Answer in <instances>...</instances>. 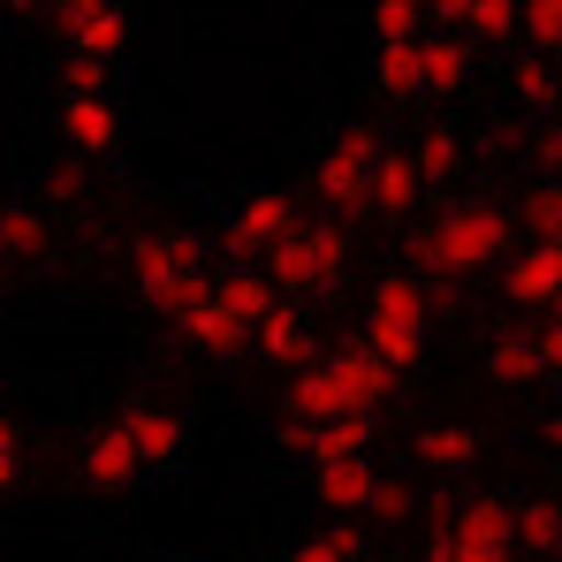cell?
Returning <instances> with one entry per match:
<instances>
[{"label":"cell","instance_id":"6da1fadb","mask_svg":"<svg viewBox=\"0 0 562 562\" xmlns=\"http://www.w3.org/2000/svg\"><path fill=\"white\" fill-rule=\"evenodd\" d=\"M395 387V373L380 366L366 342H342L312 366H296L289 380V418L312 434V426H335V418H373V403Z\"/></svg>","mask_w":562,"mask_h":562},{"label":"cell","instance_id":"7a4b0ae2","mask_svg":"<svg viewBox=\"0 0 562 562\" xmlns=\"http://www.w3.org/2000/svg\"><path fill=\"white\" fill-rule=\"evenodd\" d=\"M502 251H509V213H502L494 198H464V205H449V213L411 244L418 274H434V281L479 274V267H494Z\"/></svg>","mask_w":562,"mask_h":562},{"label":"cell","instance_id":"3957f363","mask_svg":"<svg viewBox=\"0 0 562 562\" xmlns=\"http://www.w3.org/2000/svg\"><path fill=\"white\" fill-rule=\"evenodd\" d=\"M130 281H137V296H145L153 312L183 319L190 304L213 289V274H205V244H198V236H183V228L137 236V244H130Z\"/></svg>","mask_w":562,"mask_h":562},{"label":"cell","instance_id":"277c9868","mask_svg":"<svg viewBox=\"0 0 562 562\" xmlns=\"http://www.w3.org/2000/svg\"><path fill=\"white\" fill-rule=\"evenodd\" d=\"M426 319H434L426 289H418L411 274H387L373 289V312H366V350H373L387 373H411L418 350H426Z\"/></svg>","mask_w":562,"mask_h":562},{"label":"cell","instance_id":"5b68a950","mask_svg":"<svg viewBox=\"0 0 562 562\" xmlns=\"http://www.w3.org/2000/svg\"><path fill=\"white\" fill-rule=\"evenodd\" d=\"M426 562H517V509L494 494H471L464 509H441Z\"/></svg>","mask_w":562,"mask_h":562},{"label":"cell","instance_id":"8992f818","mask_svg":"<svg viewBox=\"0 0 562 562\" xmlns=\"http://www.w3.org/2000/svg\"><path fill=\"white\" fill-rule=\"evenodd\" d=\"M342 267H350L342 221H296L281 236V251L267 259V281H274V296H312V289H335Z\"/></svg>","mask_w":562,"mask_h":562},{"label":"cell","instance_id":"52a82bcc","mask_svg":"<svg viewBox=\"0 0 562 562\" xmlns=\"http://www.w3.org/2000/svg\"><path fill=\"white\" fill-rule=\"evenodd\" d=\"M380 145L373 130H342L327 153H319V176H312V190H319V205H335V213H366L373 205V168H380Z\"/></svg>","mask_w":562,"mask_h":562},{"label":"cell","instance_id":"ba28073f","mask_svg":"<svg viewBox=\"0 0 562 562\" xmlns=\"http://www.w3.org/2000/svg\"><path fill=\"white\" fill-rule=\"evenodd\" d=\"M289 228H296V205H289V190H251V198L228 213V236H221V244H228L236 259H274Z\"/></svg>","mask_w":562,"mask_h":562},{"label":"cell","instance_id":"9c48e42d","mask_svg":"<svg viewBox=\"0 0 562 562\" xmlns=\"http://www.w3.org/2000/svg\"><path fill=\"white\" fill-rule=\"evenodd\" d=\"M54 23H61V38H69V61H114L122 54V8H99V0H61L54 8Z\"/></svg>","mask_w":562,"mask_h":562},{"label":"cell","instance_id":"30bf717a","mask_svg":"<svg viewBox=\"0 0 562 562\" xmlns=\"http://www.w3.org/2000/svg\"><path fill=\"white\" fill-rule=\"evenodd\" d=\"M213 304H221V319H228V327L251 342V335H259V319L274 312L281 296H274V281H267V274H251V267H228V274H213Z\"/></svg>","mask_w":562,"mask_h":562},{"label":"cell","instance_id":"8fae6325","mask_svg":"<svg viewBox=\"0 0 562 562\" xmlns=\"http://www.w3.org/2000/svg\"><path fill=\"white\" fill-rule=\"evenodd\" d=\"M502 289H509V304H555L562 296V244H525V251H509Z\"/></svg>","mask_w":562,"mask_h":562},{"label":"cell","instance_id":"7c38bea8","mask_svg":"<svg viewBox=\"0 0 562 562\" xmlns=\"http://www.w3.org/2000/svg\"><path fill=\"white\" fill-rule=\"evenodd\" d=\"M137 449H130V434L122 426H99L92 441H85V479H92L99 494H130L137 486Z\"/></svg>","mask_w":562,"mask_h":562},{"label":"cell","instance_id":"4fadbf2b","mask_svg":"<svg viewBox=\"0 0 562 562\" xmlns=\"http://www.w3.org/2000/svg\"><path fill=\"white\" fill-rule=\"evenodd\" d=\"M122 434H130V449H137V464H176V449H183V418L176 411H160V403H137L130 418H122Z\"/></svg>","mask_w":562,"mask_h":562},{"label":"cell","instance_id":"5bb4252c","mask_svg":"<svg viewBox=\"0 0 562 562\" xmlns=\"http://www.w3.org/2000/svg\"><path fill=\"white\" fill-rule=\"evenodd\" d=\"M312 486H319V502H327L335 517H358V509L373 502L380 471L366 464V457H342V464H312Z\"/></svg>","mask_w":562,"mask_h":562},{"label":"cell","instance_id":"9a60e30c","mask_svg":"<svg viewBox=\"0 0 562 562\" xmlns=\"http://www.w3.org/2000/svg\"><path fill=\"white\" fill-rule=\"evenodd\" d=\"M418 77H426V92H464L471 38L464 31H426V38H418Z\"/></svg>","mask_w":562,"mask_h":562},{"label":"cell","instance_id":"2e32d148","mask_svg":"<svg viewBox=\"0 0 562 562\" xmlns=\"http://www.w3.org/2000/svg\"><path fill=\"white\" fill-rule=\"evenodd\" d=\"M486 373L502 380V387H532V380L548 373V358H540V335H525V327L494 335V350H486Z\"/></svg>","mask_w":562,"mask_h":562},{"label":"cell","instance_id":"e0dca14e","mask_svg":"<svg viewBox=\"0 0 562 562\" xmlns=\"http://www.w3.org/2000/svg\"><path fill=\"white\" fill-rule=\"evenodd\" d=\"M0 259H54V221L38 205H0Z\"/></svg>","mask_w":562,"mask_h":562},{"label":"cell","instance_id":"ac0fdd59","mask_svg":"<svg viewBox=\"0 0 562 562\" xmlns=\"http://www.w3.org/2000/svg\"><path fill=\"white\" fill-rule=\"evenodd\" d=\"M418 160L411 153H380V168H373V213H387V221H403L411 205H418Z\"/></svg>","mask_w":562,"mask_h":562},{"label":"cell","instance_id":"d6986e66","mask_svg":"<svg viewBox=\"0 0 562 562\" xmlns=\"http://www.w3.org/2000/svg\"><path fill=\"white\" fill-rule=\"evenodd\" d=\"M289 441H304L312 464H342V457H366L373 449V418H335V426H312V434L296 426Z\"/></svg>","mask_w":562,"mask_h":562},{"label":"cell","instance_id":"ffe728a7","mask_svg":"<svg viewBox=\"0 0 562 562\" xmlns=\"http://www.w3.org/2000/svg\"><path fill=\"white\" fill-rule=\"evenodd\" d=\"M61 130H69L77 153H114V137H122V122H114L106 99H69L61 106Z\"/></svg>","mask_w":562,"mask_h":562},{"label":"cell","instance_id":"44dd1931","mask_svg":"<svg viewBox=\"0 0 562 562\" xmlns=\"http://www.w3.org/2000/svg\"><path fill=\"white\" fill-rule=\"evenodd\" d=\"M251 342H259L274 366H312V342H304V312H296V304H274Z\"/></svg>","mask_w":562,"mask_h":562},{"label":"cell","instance_id":"7402d4cb","mask_svg":"<svg viewBox=\"0 0 562 562\" xmlns=\"http://www.w3.org/2000/svg\"><path fill=\"white\" fill-rule=\"evenodd\" d=\"M176 327H183V335L198 342V350H213V358H228V350H244V335H236V327L221 319V304H213V289H205V296L190 304V312L176 319Z\"/></svg>","mask_w":562,"mask_h":562},{"label":"cell","instance_id":"603a6c76","mask_svg":"<svg viewBox=\"0 0 562 562\" xmlns=\"http://www.w3.org/2000/svg\"><path fill=\"white\" fill-rule=\"evenodd\" d=\"M418 457L434 471H464L471 457H479V434H471V426H426V434H418Z\"/></svg>","mask_w":562,"mask_h":562},{"label":"cell","instance_id":"cb8c5ba5","mask_svg":"<svg viewBox=\"0 0 562 562\" xmlns=\"http://www.w3.org/2000/svg\"><path fill=\"white\" fill-rule=\"evenodd\" d=\"M373 77H380V92H395V99L426 92V77H418V38H411V46H373Z\"/></svg>","mask_w":562,"mask_h":562},{"label":"cell","instance_id":"d4e9b609","mask_svg":"<svg viewBox=\"0 0 562 562\" xmlns=\"http://www.w3.org/2000/svg\"><path fill=\"white\" fill-rule=\"evenodd\" d=\"M517 548L525 555H555L562 548V502H525L517 509Z\"/></svg>","mask_w":562,"mask_h":562},{"label":"cell","instance_id":"484cf974","mask_svg":"<svg viewBox=\"0 0 562 562\" xmlns=\"http://www.w3.org/2000/svg\"><path fill=\"white\" fill-rule=\"evenodd\" d=\"M426 38V8L418 0H380L373 8V46H411Z\"/></svg>","mask_w":562,"mask_h":562},{"label":"cell","instance_id":"4316f807","mask_svg":"<svg viewBox=\"0 0 562 562\" xmlns=\"http://www.w3.org/2000/svg\"><path fill=\"white\" fill-rule=\"evenodd\" d=\"M525 244H562V183H532V198H525Z\"/></svg>","mask_w":562,"mask_h":562},{"label":"cell","instance_id":"83f0119b","mask_svg":"<svg viewBox=\"0 0 562 562\" xmlns=\"http://www.w3.org/2000/svg\"><path fill=\"white\" fill-rule=\"evenodd\" d=\"M509 85H517V99H525V106H555V92H562L548 54H525V61L509 69Z\"/></svg>","mask_w":562,"mask_h":562},{"label":"cell","instance_id":"f1b7e54d","mask_svg":"<svg viewBox=\"0 0 562 562\" xmlns=\"http://www.w3.org/2000/svg\"><path fill=\"white\" fill-rule=\"evenodd\" d=\"M517 31H525L532 54H555V46H562V0H532V8H517Z\"/></svg>","mask_w":562,"mask_h":562},{"label":"cell","instance_id":"f546056e","mask_svg":"<svg viewBox=\"0 0 562 562\" xmlns=\"http://www.w3.org/2000/svg\"><path fill=\"white\" fill-rule=\"evenodd\" d=\"M411 160H418V183H449L457 176V130H426V145Z\"/></svg>","mask_w":562,"mask_h":562},{"label":"cell","instance_id":"4dcf8cb0","mask_svg":"<svg viewBox=\"0 0 562 562\" xmlns=\"http://www.w3.org/2000/svg\"><path fill=\"white\" fill-rule=\"evenodd\" d=\"M403 509H411V486H403V479H380L373 502H366V517H380V525H403Z\"/></svg>","mask_w":562,"mask_h":562},{"label":"cell","instance_id":"1f68e13d","mask_svg":"<svg viewBox=\"0 0 562 562\" xmlns=\"http://www.w3.org/2000/svg\"><path fill=\"white\" fill-rule=\"evenodd\" d=\"M327 540H335V548H342V555H350V562L366 555V532H358L350 517H335V525H327Z\"/></svg>","mask_w":562,"mask_h":562},{"label":"cell","instance_id":"d6a6232c","mask_svg":"<svg viewBox=\"0 0 562 562\" xmlns=\"http://www.w3.org/2000/svg\"><path fill=\"white\" fill-rule=\"evenodd\" d=\"M289 562H350V555H342V548H335V540L319 532V540H304V548H296V555H289Z\"/></svg>","mask_w":562,"mask_h":562},{"label":"cell","instance_id":"836d02e7","mask_svg":"<svg viewBox=\"0 0 562 562\" xmlns=\"http://www.w3.org/2000/svg\"><path fill=\"white\" fill-rule=\"evenodd\" d=\"M540 358L562 373V319H548V335H540Z\"/></svg>","mask_w":562,"mask_h":562},{"label":"cell","instance_id":"e575fe53","mask_svg":"<svg viewBox=\"0 0 562 562\" xmlns=\"http://www.w3.org/2000/svg\"><path fill=\"white\" fill-rule=\"evenodd\" d=\"M540 160H548V168H562V130H548V137H540Z\"/></svg>","mask_w":562,"mask_h":562},{"label":"cell","instance_id":"d590c367","mask_svg":"<svg viewBox=\"0 0 562 562\" xmlns=\"http://www.w3.org/2000/svg\"><path fill=\"white\" fill-rule=\"evenodd\" d=\"M8 479H15V449H0V486H8Z\"/></svg>","mask_w":562,"mask_h":562},{"label":"cell","instance_id":"8d00e7d4","mask_svg":"<svg viewBox=\"0 0 562 562\" xmlns=\"http://www.w3.org/2000/svg\"><path fill=\"white\" fill-rule=\"evenodd\" d=\"M0 449H15V434H8V411H0Z\"/></svg>","mask_w":562,"mask_h":562},{"label":"cell","instance_id":"74e56055","mask_svg":"<svg viewBox=\"0 0 562 562\" xmlns=\"http://www.w3.org/2000/svg\"><path fill=\"white\" fill-rule=\"evenodd\" d=\"M0 289H8V259H0Z\"/></svg>","mask_w":562,"mask_h":562},{"label":"cell","instance_id":"f35d334b","mask_svg":"<svg viewBox=\"0 0 562 562\" xmlns=\"http://www.w3.org/2000/svg\"><path fill=\"white\" fill-rule=\"evenodd\" d=\"M548 319H562V296H555V312H548Z\"/></svg>","mask_w":562,"mask_h":562},{"label":"cell","instance_id":"ab89813d","mask_svg":"<svg viewBox=\"0 0 562 562\" xmlns=\"http://www.w3.org/2000/svg\"><path fill=\"white\" fill-rule=\"evenodd\" d=\"M555 562H562V548H555Z\"/></svg>","mask_w":562,"mask_h":562}]
</instances>
